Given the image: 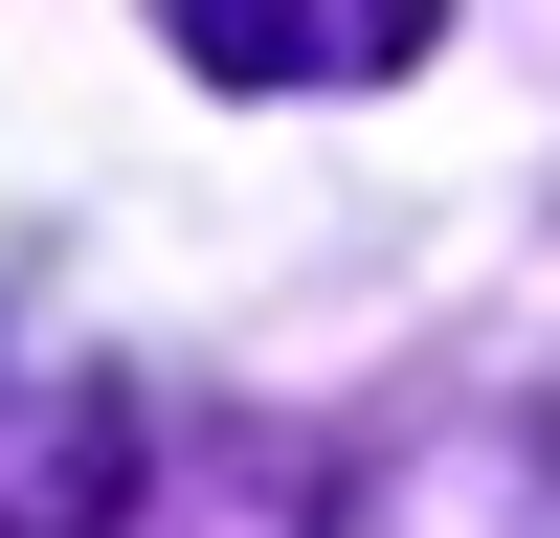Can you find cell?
Segmentation results:
<instances>
[{
	"label": "cell",
	"instance_id": "6da1fadb",
	"mask_svg": "<svg viewBox=\"0 0 560 538\" xmlns=\"http://www.w3.org/2000/svg\"><path fill=\"white\" fill-rule=\"evenodd\" d=\"M314 538H560V426L538 404H448V426L359 448L314 493Z\"/></svg>",
	"mask_w": 560,
	"mask_h": 538
},
{
	"label": "cell",
	"instance_id": "7a4b0ae2",
	"mask_svg": "<svg viewBox=\"0 0 560 538\" xmlns=\"http://www.w3.org/2000/svg\"><path fill=\"white\" fill-rule=\"evenodd\" d=\"M427 23L448 0H158V45L224 90H382V68H427Z\"/></svg>",
	"mask_w": 560,
	"mask_h": 538
}]
</instances>
